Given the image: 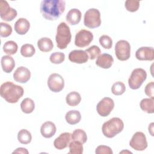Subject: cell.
<instances>
[{"label":"cell","instance_id":"ba28073f","mask_svg":"<svg viewBox=\"0 0 154 154\" xmlns=\"http://www.w3.org/2000/svg\"><path fill=\"white\" fill-rule=\"evenodd\" d=\"M129 146L135 150L143 151L147 147L146 135L142 132H135L129 141Z\"/></svg>","mask_w":154,"mask_h":154},{"label":"cell","instance_id":"ac0fdd59","mask_svg":"<svg viewBox=\"0 0 154 154\" xmlns=\"http://www.w3.org/2000/svg\"><path fill=\"white\" fill-rule=\"evenodd\" d=\"M114 63V59L110 54L104 53L100 55L96 61V64L102 69H109Z\"/></svg>","mask_w":154,"mask_h":154},{"label":"cell","instance_id":"52a82bcc","mask_svg":"<svg viewBox=\"0 0 154 154\" xmlns=\"http://www.w3.org/2000/svg\"><path fill=\"white\" fill-rule=\"evenodd\" d=\"M115 54L119 60H128L131 56V45L125 40L118 41L115 46Z\"/></svg>","mask_w":154,"mask_h":154},{"label":"cell","instance_id":"2e32d148","mask_svg":"<svg viewBox=\"0 0 154 154\" xmlns=\"http://www.w3.org/2000/svg\"><path fill=\"white\" fill-rule=\"evenodd\" d=\"M69 60L75 63L83 64L88 60L87 52L83 50H73L69 54Z\"/></svg>","mask_w":154,"mask_h":154},{"label":"cell","instance_id":"e0dca14e","mask_svg":"<svg viewBox=\"0 0 154 154\" xmlns=\"http://www.w3.org/2000/svg\"><path fill=\"white\" fill-rule=\"evenodd\" d=\"M57 131L55 125L51 122L47 121L42 124L40 128V133L42 135L46 138H49L53 137Z\"/></svg>","mask_w":154,"mask_h":154},{"label":"cell","instance_id":"603a6c76","mask_svg":"<svg viewBox=\"0 0 154 154\" xmlns=\"http://www.w3.org/2000/svg\"><path fill=\"white\" fill-rule=\"evenodd\" d=\"M65 119L67 123L72 125H76L80 122L81 115L79 111L70 110L66 114Z\"/></svg>","mask_w":154,"mask_h":154},{"label":"cell","instance_id":"4dcf8cb0","mask_svg":"<svg viewBox=\"0 0 154 154\" xmlns=\"http://www.w3.org/2000/svg\"><path fill=\"white\" fill-rule=\"evenodd\" d=\"M35 52V48L31 44H24L20 48V54L24 57H31Z\"/></svg>","mask_w":154,"mask_h":154},{"label":"cell","instance_id":"7a4b0ae2","mask_svg":"<svg viewBox=\"0 0 154 154\" xmlns=\"http://www.w3.org/2000/svg\"><path fill=\"white\" fill-rule=\"evenodd\" d=\"M24 93L23 88L13 84L10 81H7L1 84L0 94L1 97L8 103H14L18 102Z\"/></svg>","mask_w":154,"mask_h":154},{"label":"cell","instance_id":"8d00e7d4","mask_svg":"<svg viewBox=\"0 0 154 154\" xmlns=\"http://www.w3.org/2000/svg\"><path fill=\"white\" fill-rule=\"evenodd\" d=\"M0 35L2 37H7L11 35L12 32L11 26L4 22L0 23Z\"/></svg>","mask_w":154,"mask_h":154},{"label":"cell","instance_id":"74e56055","mask_svg":"<svg viewBox=\"0 0 154 154\" xmlns=\"http://www.w3.org/2000/svg\"><path fill=\"white\" fill-rule=\"evenodd\" d=\"M96 154H112V150L111 149L107 146L100 145L97 147L95 150Z\"/></svg>","mask_w":154,"mask_h":154},{"label":"cell","instance_id":"8992f818","mask_svg":"<svg viewBox=\"0 0 154 154\" xmlns=\"http://www.w3.org/2000/svg\"><path fill=\"white\" fill-rule=\"evenodd\" d=\"M84 24L89 28H96L101 24L100 13L96 8H90L84 14Z\"/></svg>","mask_w":154,"mask_h":154},{"label":"cell","instance_id":"d4e9b609","mask_svg":"<svg viewBox=\"0 0 154 154\" xmlns=\"http://www.w3.org/2000/svg\"><path fill=\"white\" fill-rule=\"evenodd\" d=\"M81 100V97L77 91H72L67 94L66 97V103L70 106L78 105Z\"/></svg>","mask_w":154,"mask_h":154},{"label":"cell","instance_id":"83f0119b","mask_svg":"<svg viewBox=\"0 0 154 154\" xmlns=\"http://www.w3.org/2000/svg\"><path fill=\"white\" fill-rule=\"evenodd\" d=\"M17 49L18 46L17 43L12 40L6 42L3 46L4 52L9 55H14L17 52Z\"/></svg>","mask_w":154,"mask_h":154},{"label":"cell","instance_id":"cb8c5ba5","mask_svg":"<svg viewBox=\"0 0 154 154\" xmlns=\"http://www.w3.org/2000/svg\"><path fill=\"white\" fill-rule=\"evenodd\" d=\"M140 106L144 112L147 114H153L154 112V101L153 99H143L140 103Z\"/></svg>","mask_w":154,"mask_h":154},{"label":"cell","instance_id":"f1b7e54d","mask_svg":"<svg viewBox=\"0 0 154 154\" xmlns=\"http://www.w3.org/2000/svg\"><path fill=\"white\" fill-rule=\"evenodd\" d=\"M72 140L78 141L84 144L87 140V136L84 130L81 129H76L72 134Z\"/></svg>","mask_w":154,"mask_h":154},{"label":"cell","instance_id":"f546056e","mask_svg":"<svg viewBox=\"0 0 154 154\" xmlns=\"http://www.w3.org/2000/svg\"><path fill=\"white\" fill-rule=\"evenodd\" d=\"M69 153L71 154H82L83 153L82 143L79 141L73 140L69 145Z\"/></svg>","mask_w":154,"mask_h":154},{"label":"cell","instance_id":"7c38bea8","mask_svg":"<svg viewBox=\"0 0 154 154\" xmlns=\"http://www.w3.org/2000/svg\"><path fill=\"white\" fill-rule=\"evenodd\" d=\"M17 15V11L10 7L6 1L0 2V17L3 20L10 22L13 20Z\"/></svg>","mask_w":154,"mask_h":154},{"label":"cell","instance_id":"484cf974","mask_svg":"<svg viewBox=\"0 0 154 154\" xmlns=\"http://www.w3.org/2000/svg\"><path fill=\"white\" fill-rule=\"evenodd\" d=\"M20 108L23 112L25 114H30L33 112L35 108L34 102L31 99L26 97L20 103Z\"/></svg>","mask_w":154,"mask_h":154},{"label":"cell","instance_id":"4316f807","mask_svg":"<svg viewBox=\"0 0 154 154\" xmlns=\"http://www.w3.org/2000/svg\"><path fill=\"white\" fill-rule=\"evenodd\" d=\"M17 140L21 144H29L32 140V135L29 131L25 129H22L18 132Z\"/></svg>","mask_w":154,"mask_h":154},{"label":"cell","instance_id":"1f68e13d","mask_svg":"<svg viewBox=\"0 0 154 154\" xmlns=\"http://www.w3.org/2000/svg\"><path fill=\"white\" fill-rule=\"evenodd\" d=\"M126 90L125 85L120 81H117L113 84L111 87V91L112 94L116 96L122 95Z\"/></svg>","mask_w":154,"mask_h":154},{"label":"cell","instance_id":"44dd1931","mask_svg":"<svg viewBox=\"0 0 154 154\" xmlns=\"http://www.w3.org/2000/svg\"><path fill=\"white\" fill-rule=\"evenodd\" d=\"M1 67L5 73H10L15 66V61L10 55H4L1 60Z\"/></svg>","mask_w":154,"mask_h":154},{"label":"cell","instance_id":"d590c367","mask_svg":"<svg viewBox=\"0 0 154 154\" xmlns=\"http://www.w3.org/2000/svg\"><path fill=\"white\" fill-rule=\"evenodd\" d=\"M125 6L127 11L130 12L137 11L140 7V1L135 0H127L125 1Z\"/></svg>","mask_w":154,"mask_h":154},{"label":"cell","instance_id":"ab89813d","mask_svg":"<svg viewBox=\"0 0 154 154\" xmlns=\"http://www.w3.org/2000/svg\"><path fill=\"white\" fill-rule=\"evenodd\" d=\"M29 152L28 150L23 147H18L13 152V153H22V154H28Z\"/></svg>","mask_w":154,"mask_h":154},{"label":"cell","instance_id":"e575fe53","mask_svg":"<svg viewBox=\"0 0 154 154\" xmlns=\"http://www.w3.org/2000/svg\"><path fill=\"white\" fill-rule=\"evenodd\" d=\"M99 42L100 45L105 49H109L112 46V40L111 38L107 35H102L99 37Z\"/></svg>","mask_w":154,"mask_h":154},{"label":"cell","instance_id":"277c9868","mask_svg":"<svg viewBox=\"0 0 154 154\" xmlns=\"http://www.w3.org/2000/svg\"><path fill=\"white\" fill-rule=\"evenodd\" d=\"M72 38L70 27L65 22H61L57 26L55 40L58 48L64 49L70 43Z\"/></svg>","mask_w":154,"mask_h":154},{"label":"cell","instance_id":"d6986e66","mask_svg":"<svg viewBox=\"0 0 154 154\" xmlns=\"http://www.w3.org/2000/svg\"><path fill=\"white\" fill-rule=\"evenodd\" d=\"M14 30L19 35L25 34L29 29L30 23L25 18H19L14 23Z\"/></svg>","mask_w":154,"mask_h":154},{"label":"cell","instance_id":"836d02e7","mask_svg":"<svg viewBox=\"0 0 154 154\" xmlns=\"http://www.w3.org/2000/svg\"><path fill=\"white\" fill-rule=\"evenodd\" d=\"M65 60V55L63 52H56L52 53L49 57V60L52 63L54 64H61Z\"/></svg>","mask_w":154,"mask_h":154},{"label":"cell","instance_id":"6da1fadb","mask_svg":"<svg viewBox=\"0 0 154 154\" xmlns=\"http://www.w3.org/2000/svg\"><path fill=\"white\" fill-rule=\"evenodd\" d=\"M66 2L63 0H43L40 4L42 16L48 20L59 18L65 10Z\"/></svg>","mask_w":154,"mask_h":154},{"label":"cell","instance_id":"8fae6325","mask_svg":"<svg viewBox=\"0 0 154 154\" xmlns=\"http://www.w3.org/2000/svg\"><path fill=\"white\" fill-rule=\"evenodd\" d=\"M47 84L51 91L58 93L63 89L64 87V80L60 75L54 73L49 75Z\"/></svg>","mask_w":154,"mask_h":154},{"label":"cell","instance_id":"d6a6232c","mask_svg":"<svg viewBox=\"0 0 154 154\" xmlns=\"http://www.w3.org/2000/svg\"><path fill=\"white\" fill-rule=\"evenodd\" d=\"M85 51L87 52L88 58L90 60H94L96 58H97L101 53L99 47L96 45L91 46L89 48L87 49Z\"/></svg>","mask_w":154,"mask_h":154},{"label":"cell","instance_id":"9a60e30c","mask_svg":"<svg viewBox=\"0 0 154 154\" xmlns=\"http://www.w3.org/2000/svg\"><path fill=\"white\" fill-rule=\"evenodd\" d=\"M72 140V134L70 133L63 132L55 139L54 146L58 150H63L69 146Z\"/></svg>","mask_w":154,"mask_h":154},{"label":"cell","instance_id":"3957f363","mask_svg":"<svg viewBox=\"0 0 154 154\" xmlns=\"http://www.w3.org/2000/svg\"><path fill=\"white\" fill-rule=\"evenodd\" d=\"M124 128L122 120L119 117H113L105 122L102 126V131L104 136L111 138L121 132Z\"/></svg>","mask_w":154,"mask_h":154},{"label":"cell","instance_id":"30bf717a","mask_svg":"<svg viewBox=\"0 0 154 154\" xmlns=\"http://www.w3.org/2000/svg\"><path fill=\"white\" fill-rule=\"evenodd\" d=\"M93 40V34L91 32L86 29H81L76 34L75 45L79 48H84L88 46Z\"/></svg>","mask_w":154,"mask_h":154},{"label":"cell","instance_id":"60d3db41","mask_svg":"<svg viewBox=\"0 0 154 154\" xmlns=\"http://www.w3.org/2000/svg\"><path fill=\"white\" fill-rule=\"evenodd\" d=\"M149 132L150 133L152 136H153V123H151L149 126Z\"/></svg>","mask_w":154,"mask_h":154},{"label":"cell","instance_id":"7402d4cb","mask_svg":"<svg viewBox=\"0 0 154 154\" xmlns=\"http://www.w3.org/2000/svg\"><path fill=\"white\" fill-rule=\"evenodd\" d=\"M37 46L42 52H47L52 49L54 44L51 38L48 37H42L37 41Z\"/></svg>","mask_w":154,"mask_h":154},{"label":"cell","instance_id":"5b68a950","mask_svg":"<svg viewBox=\"0 0 154 154\" xmlns=\"http://www.w3.org/2000/svg\"><path fill=\"white\" fill-rule=\"evenodd\" d=\"M147 78L146 70L141 68H137L132 70L129 79L128 84L132 90L138 89Z\"/></svg>","mask_w":154,"mask_h":154},{"label":"cell","instance_id":"f35d334b","mask_svg":"<svg viewBox=\"0 0 154 154\" xmlns=\"http://www.w3.org/2000/svg\"><path fill=\"white\" fill-rule=\"evenodd\" d=\"M145 94L151 99H154V82L153 81L148 83L144 88Z\"/></svg>","mask_w":154,"mask_h":154},{"label":"cell","instance_id":"ffe728a7","mask_svg":"<svg viewBox=\"0 0 154 154\" xmlns=\"http://www.w3.org/2000/svg\"><path fill=\"white\" fill-rule=\"evenodd\" d=\"M81 16V12L77 8H72L66 14V19L69 24L72 25H75L80 22Z\"/></svg>","mask_w":154,"mask_h":154},{"label":"cell","instance_id":"4fadbf2b","mask_svg":"<svg viewBox=\"0 0 154 154\" xmlns=\"http://www.w3.org/2000/svg\"><path fill=\"white\" fill-rule=\"evenodd\" d=\"M135 57L140 61H153L154 59L153 48L147 46L141 47L137 50Z\"/></svg>","mask_w":154,"mask_h":154},{"label":"cell","instance_id":"5bb4252c","mask_svg":"<svg viewBox=\"0 0 154 154\" xmlns=\"http://www.w3.org/2000/svg\"><path fill=\"white\" fill-rule=\"evenodd\" d=\"M30 78L31 72L29 70L24 66L19 67L13 73V79L14 81L22 84L28 82Z\"/></svg>","mask_w":154,"mask_h":154},{"label":"cell","instance_id":"9c48e42d","mask_svg":"<svg viewBox=\"0 0 154 154\" xmlns=\"http://www.w3.org/2000/svg\"><path fill=\"white\" fill-rule=\"evenodd\" d=\"M114 108V100L109 97H105L97 103L96 111L100 116L106 117L111 112Z\"/></svg>","mask_w":154,"mask_h":154}]
</instances>
